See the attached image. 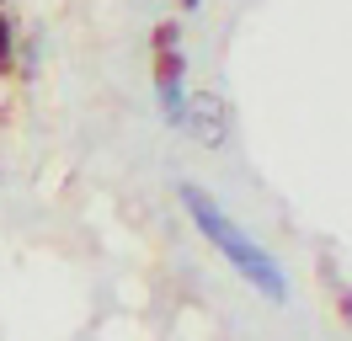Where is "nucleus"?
I'll return each instance as SVG.
<instances>
[{"label":"nucleus","mask_w":352,"mask_h":341,"mask_svg":"<svg viewBox=\"0 0 352 341\" xmlns=\"http://www.w3.org/2000/svg\"><path fill=\"white\" fill-rule=\"evenodd\" d=\"M182 208H187V219L208 234V245H219V256L245 277V283H251V288H256V294H267L272 304H288V277H283V267H278V261H272V256H267L262 245H256V240H251V234H245L241 224H235V219L208 197V192L192 187V182H182Z\"/></svg>","instance_id":"obj_1"},{"label":"nucleus","mask_w":352,"mask_h":341,"mask_svg":"<svg viewBox=\"0 0 352 341\" xmlns=\"http://www.w3.org/2000/svg\"><path fill=\"white\" fill-rule=\"evenodd\" d=\"M187 128L198 133L203 144H219V139H224V107H219V96H198V102H187Z\"/></svg>","instance_id":"obj_2"},{"label":"nucleus","mask_w":352,"mask_h":341,"mask_svg":"<svg viewBox=\"0 0 352 341\" xmlns=\"http://www.w3.org/2000/svg\"><path fill=\"white\" fill-rule=\"evenodd\" d=\"M182 75H187L182 54H176V48H155V91H160V85H182Z\"/></svg>","instance_id":"obj_3"},{"label":"nucleus","mask_w":352,"mask_h":341,"mask_svg":"<svg viewBox=\"0 0 352 341\" xmlns=\"http://www.w3.org/2000/svg\"><path fill=\"white\" fill-rule=\"evenodd\" d=\"M160 107H166V123L187 128V91L182 85H160Z\"/></svg>","instance_id":"obj_4"},{"label":"nucleus","mask_w":352,"mask_h":341,"mask_svg":"<svg viewBox=\"0 0 352 341\" xmlns=\"http://www.w3.org/2000/svg\"><path fill=\"white\" fill-rule=\"evenodd\" d=\"M11 64H16V43H11V21L0 11V75H11Z\"/></svg>","instance_id":"obj_5"},{"label":"nucleus","mask_w":352,"mask_h":341,"mask_svg":"<svg viewBox=\"0 0 352 341\" xmlns=\"http://www.w3.org/2000/svg\"><path fill=\"white\" fill-rule=\"evenodd\" d=\"M155 48H176V21H160V27H155Z\"/></svg>","instance_id":"obj_6"},{"label":"nucleus","mask_w":352,"mask_h":341,"mask_svg":"<svg viewBox=\"0 0 352 341\" xmlns=\"http://www.w3.org/2000/svg\"><path fill=\"white\" fill-rule=\"evenodd\" d=\"M336 309H342V320L352 325V288H342V298H336Z\"/></svg>","instance_id":"obj_7"},{"label":"nucleus","mask_w":352,"mask_h":341,"mask_svg":"<svg viewBox=\"0 0 352 341\" xmlns=\"http://www.w3.org/2000/svg\"><path fill=\"white\" fill-rule=\"evenodd\" d=\"M176 6H182V11H192V6H198V0H176Z\"/></svg>","instance_id":"obj_8"}]
</instances>
